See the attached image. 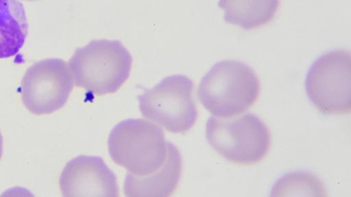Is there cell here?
Listing matches in <instances>:
<instances>
[{"label": "cell", "mask_w": 351, "mask_h": 197, "mask_svg": "<svg viewBox=\"0 0 351 197\" xmlns=\"http://www.w3.org/2000/svg\"><path fill=\"white\" fill-rule=\"evenodd\" d=\"M261 92L260 79L250 66L226 60L214 66L202 79L197 97L214 116L230 118L254 107Z\"/></svg>", "instance_id": "cell-1"}, {"label": "cell", "mask_w": 351, "mask_h": 197, "mask_svg": "<svg viewBox=\"0 0 351 197\" xmlns=\"http://www.w3.org/2000/svg\"><path fill=\"white\" fill-rule=\"evenodd\" d=\"M133 58L117 40H94L69 61L73 81L94 96L117 92L130 76Z\"/></svg>", "instance_id": "cell-2"}, {"label": "cell", "mask_w": 351, "mask_h": 197, "mask_svg": "<svg viewBox=\"0 0 351 197\" xmlns=\"http://www.w3.org/2000/svg\"><path fill=\"white\" fill-rule=\"evenodd\" d=\"M108 153L132 175L145 177L160 170L168 155L162 128L145 119L120 122L110 131Z\"/></svg>", "instance_id": "cell-3"}, {"label": "cell", "mask_w": 351, "mask_h": 197, "mask_svg": "<svg viewBox=\"0 0 351 197\" xmlns=\"http://www.w3.org/2000/svg\"><path fill=\"white\" fill-rule=\"evenodd\" d=\"M206 138L209 144L230 163L256 166L268 156L272 135L260 117L252 114L207 122Z\"/></svg>", "instance_id": "cell-4"}, {"label": "cell", "mask_w": 351, "mask_h": 197, "mask_svg": "<svg viewBox=\"0 0 351 197\" xmlns=\"http://www.w3.org/2000/svg\"><path fill=\"white\" fill-rule=\"evenodd\" d=\"M195 83L189 77L176 75L138 96L141 114L167 131L179 135L189 133L199 118Z\"/></svg>", "instance_id": "cell-5"}, {"label": "cell", "mask_w": 351, "mask_h": 197, "mask_svg": "<svg viewBox=\"0 0 351 197\" xmlns=\"http://www.w3.org/2000/svg\"><path fill=\"white\" fill-rule=\"evenodd\" d=\"M306 86L308 98L322 114H350V51H334L322 56L311 68Z\"/></svg>", "instance_id": "cell-6"}, {"label": "cell", "mask_w": 351, "mask_h": 197, "mask_svg": "<svg viewBox=\"0 0 351 197\" xmlns=\"http://www.w3.org/2000/svg\"><path fill=\"white\" fill-rule=\"evenodd\" d=\"M73 88L74 81L67 63L49 58L28 68L21 82V97L28 111L48 115L64 107Z\"/></svg>", "instance_id": "cell-7"}, {"label": "cell", "mask_w": 351, "mask_h": 197, "mask_svg": "<svg viewBox=\"0 0 351 197\" xmlns=\"http://www.w3.org/2000/svg\"><path fill=\"white\" fill-rule=\"evenodd\" d=\"M63 196H119L117 176L99 157L80 156L66 164L60 178Z\"/></svg>", "instance_id": "cell-8"}, {"label": "cell", "mask_w": 351, "mask_h": 197, "mask_svg": "<svg viewBox=\"0 0 351 197\" xmlns=\"http://www.w3.org/2000/svg\"><path fill=\"white\" fill-rule=\"evenodd\" d=\"M183 161L180 151L168 142V155L162 168L152 174L138 177L126 175L124 194L130 197H166L173 196L182 177Z\"/></svg>", "instance_id": "cell-9"}, {"label": "cell", "mask_w": 351, "mask_h": 197, "mask_svg": "<svg viewBox=\"0 0 351 197\" xmlns=\"http://www.w3.org/2000/svg\"><path fill=\"white\" fill-rule=\"evenodd\" d=\"M225 21L246 30L256 29L274 20L281 0H220Z\"/></svg>", "instance_id": "cell-10"}, {"label": "cell", "mask_w": 351, "mask_h": 197, "mask_svg": "<svg viewBox=\"0 0 351 197\" xmlns=\"http://www.w3.org/2000/svg\"><path fill=\"white\" fill-rule=\"evenodd\" d=\"M28 23L22 2L0 0V60L18 55L27 40Z\"/></svg>", "instance_id": "cell-11"}, {"label": "cell", "mask_w": 351, "mask_h": 197, "mask_svg": "<svg viewBox=\"0 0 351 197\" xmlns=\"http://www.w3.org/2000/svg\"><path fill=\"white\" fill-rule=\"evenodd\" d=\"M2 154H3V138L0 133V159H1Z\"/></svg>", "instance_id": "cell-12"}, {"label": "cell", "mask_w": 351, "mask_h": 197, "mask_svg": "<svg viewBox=\"0 0 351 197\" xmlns=\"http://www.w3.org/2000/svg\"><path fill=\"white\" fill-rule=\"evenodd\" d=\"M28 1H32V0H28Z\"/></svg>", "instance_id": "cell-13"}]
</instances>
